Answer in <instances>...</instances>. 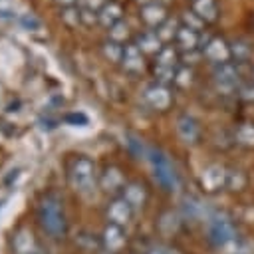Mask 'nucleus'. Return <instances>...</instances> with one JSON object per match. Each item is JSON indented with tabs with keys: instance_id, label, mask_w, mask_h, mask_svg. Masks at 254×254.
<instances>
[{
	"instance_id": "f3484780",
	"label": "nucleus",
	"mask_w": 254,
	"mask_h": 254,
	"mask_svg": "<svg viewBox=\"0 0 254 254\" xmlns=\"http://www.w3.org/2000/svg\"><path fill=\"white\" fill-rule=\"evenodd\" d=\"M149 97H151V101L157 105V107H165L167 103H169V95H167V91L165 89H151V93H149Z\"/></svg>"
},
{
	"instance_id": "ddd939ff",
	"label": "nucleus",
	"mask_w": 254,
	"mask_h": 254,
	"mask_svg": "<svg viewBox=\"0 0 254 254\" xmlns=\"http://www.w3.org/2000/svg\"><path fill=\"white\" fill-rule=\"evenodd\" d=\"M236 141H238L240 145L254 147V125H252V123H242V125L236 129Z\"/></svg>"
},
{
	"instance_id": "4468645a",
	"label": "nucleus",
	"mask_w": 254,
	"mask_h": 254,
	"mask_svg": "<svg viewBox=\"0 0 254 254\" xmlns=\"http://www.w3.org/2000/svg\"><path fill=\"white\" fill-rule=\"evenodd\" d=\"M121 183H123V179H121V175H119L117 169H107V171H105L103 187H105L107 190H115V189H119Z\"/></svg>"
},
{
	"instance_id": "9d476101",
	"label": "nucleus",
	"mask_w": 254,
	"mask_h": 254,
	"mask_svg": "<svg viewBox=\"0 0 254 254\" xmlns=\"http://www.w3.org/2000/svg\"><path fill=\"white\" fill-rule=\"evenodd\" d=\"M123 198L129 202L131 208H139V206H143V202H145V189H143L141 185H137V183H131V185L125 187Z\"/></svg>"
},
{
	"instance_id": "dca6fc26",
	"label": "nucleus",
	"mask_w": 254,
	"mask_h": 254,
	"mask_svg": "<svg viewBox=\"0 0 254 254\" xmlns=\"http://www.w3.org/2000/svg\"><path fill=\"white\" fill-rule=\"evenodd\" d=\"M196 10L206 16V18H214L216 14V6H214V0H198L196 2Z\"/></svg>"
},
{
	"instance_id": "7ed1b4c3",
	"label": "nucleus",
	"mask_w": 254,
	"mask_h": 254,
	"mask_svg": "<svg viewBox=\"0 0 254 254\" xmlns=\"http://www.w3.org/2000/svg\"><path fill=\"white\" fill-rule=\"evenodd\" d=\"M153 167H155V179H157L165 189H175V187H177L175 169L171 167L169 159H167L163 153H153Z\"/></svg>"
},
{
	"instance_id": "a211bd4d",
	"label": "nucleus",
	"mask_w": 254,
	"mask_h": 254,
	"mask_svg": "<svg viewBox=\"0 0 254 254\" xmlns=\"http://www.w3.org/2000/svg\"><path fill=\"white\" fill-rule=\"evenodd\" d=\"M147 254H179V252L175 248L167 246V244H155V246H151L147 250Z\"/></svg>"
},
{
	"instance_id": "423d86ee",
	"label": "nucleus",
	"mask_w": 254,
	"mask_h": 254,
	"mask_svg": "<svg viewBox=\"0 0 254 254\" xmlns=\"http://www.w3.org/2000/svg\"><path fill=\"white\" fill-rule=\"evenodd\" d=\"M133 216V208L129 206V202L125 198H117L107 206V218L111 224L117 226H125Z\"/></svg>"
},
{
	"instance_id": "6e6552de",
	"label": "nucleus",
	"mask_w": 254,
	"mask_h": 254,
	"mask_svg": "<svg viewBox=\"0 0 254 254\" xmlns=\"http://www.w3.org/2000/svg\"><path fill=\"white\" fill-rule=\"evenodd\" d=\"M200 183H202V187L206 190H216L222 185H226V173H224V169L220 165H210V167H206L202 171Z\"/></svg>"
},
{
	"instance_id": "f8f14e48",
	"label": "nucleus",
	"mask_w": 254,
	"mask_h": 254,
	"mask_svg": "<svg viewBox=\"0 0 254 254\" xmlns=\"http://www.w3.org/2000/svg\"><path fill=\"white\" fill-rule=\"evenodd\" d=\"M206 56H208L210 60L218 62V64H224V62L230 58V50H228V46H226L224 42L212 40V42L208 44V48H206Z\"/></svg>"
},
{
	"instance_id": "20e7f679",
	"label": "nucleus",
	"mask_w": 254,
	"mask_h": 254,
	"mask_svg": "<svg viewBox=\"0 0 254 254\" xmlns=\"http://www.w3.org/2000/svg\"><path fill=\"white\" fill-rule=\"evenodd\" d=\"M12 250H14V254H42L36 236L28 228H20V230L14 232Z\"/></svg>"
},
{
	"instance_id": "9b49d317",
	"label": "nucleus",
	"mask_w": 254,
	"mask_h": 254,
	"mask_svg": "<svg viewBox=\"0 0 254 254\" xmlns=\"http://www.w3.org/2000/svg\"><path fill=\"white\" fill-rule=\"evenodd\" d=\"M179 133L187 143H194L198 137V125L194 123V119H190L189 115H183L179 119Z\"/></svg>"
},
{
	"instance_id": "f257e3e1",
	"label": "nucleus",
	"mask_w": 254,
	"mask_h": 254,
	"mask_svg": "<svg viewBox=\"0 0 254 254\" xmlns=\"http://www.w3.org/2000/svg\"><path fill=\"white\" fill-rule=\"evenodd\" d=\"M38 218H40V224L42 228L52 236V238H62L65 234V214H64V208H62V202L58 196L50 194L42 200L40 204V210H38Z\"/></svg>"
},
{
	"instance_id": "2eb2a0df",
	"label": "nucleus",
	"mask_w": 254,
	"mask_h": 254,
	"mask_svg": "<svg viewBox=\"0 0 254 254\" xmlns=\"http://www.w3.org/2000/svg\"><path fill=\"white\" fill-rule=\"evenodd\" d=\"M244 183H246V179H244L242 171H230V173H226V185L230 189H234V190L236 189H242Z\"/></svg>"
},
{
	"instance_id": "6ab92c4d",
	"label": "nucleus",
	"mask_w": 254,
	"mask_h": 254,
	"mask_svg": "<svg viewBox=\"0 0 254 254\" xmlns=\"http://www.w3.org/2000/svg\"><path fill=\"white\" fill-rule=\"evenodd\" d=\"M240 97L246 101H254V83H246L240 87Z\"/></svg>"
},
{
	"instance_id": "f03ea898",
	"label": "nucleus",
	"mask_w": 254,
	"mask_h": 254,
	"mask_svg": "<svg viewBox=\"0 0 254 254\" xmlns=\"http://www.w3.org/2000/svg\"><path fill=\"white\" fill-rule=\"evenodd\" d=\"M101 248L107 250L109 254H119L125 244H127V234L123 230V226H117V224H107L101 232Z\"/></svg>"
},
{
	"instance_id": "0eeeda50",
	"label": "nucleus",
	"mask_w": 254,
	"mask_h": 254,
	"mask_svg": "<svg viewBox=\"0 0 254 254\" xmlns=\"http://www.w3.org/2000/svg\"><path fill=\"white\" fill-rule=\"evenodd\" d=\"M73 183L79 190H87L93 185V165L87 159H79L73 167Z\"/></svg>"
},
{
	"instance_id": "39448f33",
	"label": "nucleus",
	"mask_w": 254,
	"mask_h": 254,
	"mask_svg": "<svg viewBox=\"0 0 254 254\" xmlns=\"http://www.w3.org/2000/svg\"><path fill=\"white\" fill-rule=\"evenodd\" d=\"M232 238H234V226H232V222L228 218H224V216L212 218V222H210V240L214 244L222 246V244L230 242Z\"/></svg>"
},
{
	"instance_id": "1a4fd4ad",
	"label": "nucleus",
	"mask_w": 254,
	"mask_h": 254,
	"mask_svg": "<svg viewBox=\"0 0 254 254\" xmlns=\"http://www.w3.org/2000/svg\"><path fill=\"white\" fill-rule=\"evenodd\" d=\"M216 79H218V83L224 89H230L238 81V69L232 64H228V62L218 64V67H216Z\"/></svg>"
}]
</instances>
